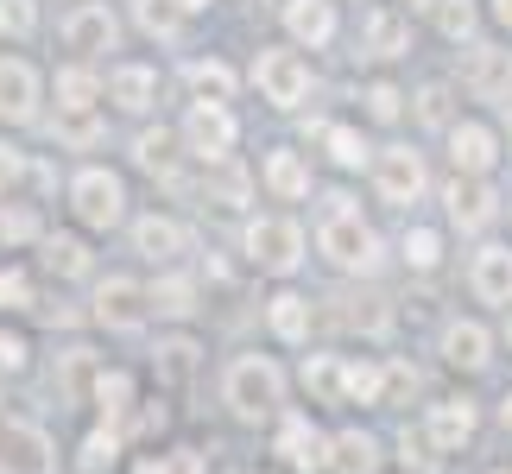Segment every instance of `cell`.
<instances>
[{
    "label": "cell",
    "mask_w": 512,
    "mask_h": 474,
    "mask_svg": "<svg viewBox=\"0 0 512 474\" xmlns=\"http://www.w3.org/2000/svg\"><path fill=\"white\" fill-rule=\"evenodd\" d=\"M317 247L329 253V266L361 272V279H367V272H380V260H386V253H380V234H373V228H367L354 209H348V215H323Z\"/></svg>",
    "instance_id": "obj_2"
},
{
    "label": "cell",
    "mask_w": 512,
    "mask_h": 474,
    "mask_svg": "<svg viewBox=\"0 0 512 474\" xmlns=\"http://www.w3.org/2000/svg\"><path fill=\"white\" fill-rule=\"evenodd\" d=\"M500 424H506V437H512V392L500 399Z\"/></svg>",
    "instance_id": "obj_55"
},
{
    "label": "cell",
    "mask_w": 512,
    "mask_h": 474,
    "mask_svg": "<svg viewBox=\"0 0 512 474\" xmlns=\"http://www.w3.org/2000/svg\"><path fill=\"white\" fill-rule=\"evenodd\" d=\"M411 7H437V0H411Z\"/></svg>",
    "instance_id": "obj_58"
},
{
    "label": "cell",
    "mask_w": 512,
    "mask_h": 474,
    "mask_svg": "<svg viewBox=\"0 0 512 474\" xmlns=\"http://www.w3.org/2000/svg\"><path fill=\"white\" fill-rule=\"evenodd\" d=\"M70 209L83 215V228H121L127 222V184L102 165L70 177Z\"/></svg>",
    "instance_id": "obj_4"
},
{
    "label": "cell",
    "mask_w": 512,
    "mask_h": 474,
    "mask_svg": "<svg viewBox=\"0 0 512 474\" xmlns=\"http://www.w3.org/2000/svg\"><path fill=\"white\" fill-rule=\"evenodd\" d=\"M222 399L241 424H260V418H279L285 405V373L266 361V354H241V361H228L222 373Z\"/></svg>",
    "instance_id": "obj_1"
},
{
    "label": "cell",
    "mask_w": 512,
    "mask_h": 474,
    "mask_svg": "<svg viewBox=\"0 0 512 474\" xmlns=\"http://www.w3.org/2000/svg\"><path fill=\"white\" fill-rule=\"evenodd\" d=\"M310 140H323L329 146V158H336L342 171H361L367 165V140L354 127H336V121H310Z\"/></svg>",
    "instance_id": "obj_26"
},
{
    "label": "cell",
    "mask_w": 512,
    "mask_h": 474,
    "mask_svg": "<svg viewBox=\"0 0 512 474\" xmlns=\"http://www.w3.org/2000/svg\"><path fill=\"white\" fill-rule=\"evenodd\" d=\"M266 329L279 335V342H310V298H298V291H279V298L266 304Z\"/></svg>",
    "instance_id": "obj_25"
},
{
    "label": "cell",
    "mask_w": 512,
    "mask_h": 474,
    "mask_svg": "<svg viewBox=\"0 0 512 474\" xmlns=\"http://www.w3.org/2000/svg\"><path fill=\"white\" fill-rule=\"evenodd\" d=\"M0 310H32V279L19 266L0 272Z\"/></svg>",
    "instance_id": "obj_45"
},
{
    "label": "cell",
    "mask_w": 512,
    "mask_h": 474,
    "mask_svg": "<svg viewBox=\"0 0 512 474\" xmlns=\"http://www.w3.org/2000/svg\"><path fill=\"white\" fill-rule=\"evenodd\" d=\"M348 310H342V323L348 329H367V335H380L386 329V310H380V298H342Z\"/></svg>",
    "instance_id": "obj_43"
},
{
    "label": "cell",
    "mask_w": 512,
    "mask_h": 474,
    "mask_svg": "<svg viewBox=\"0 0 512 474\" xmlns=\"http://www.w3.org/2000/svg\"><path fill=\"white\" fill-rule=\"evenodd\" d=\"M108 102L127 108V114H146L152 102H159V70L152 64H114L108 70Z\"/></svg>",
    "instance_id": "obj_18"
},
{
    "label": "cell",
    "mask_w": 512,
    "mask_h": 474,
    "mask_svg": "<svg viewBox=\"0 0 512 474\" xmlns=\"http://www.w3.org/2000/svg\"><path fill=\"white\" fill-rule=\"evenodd\" d=\"M361 102H367V121H380V127H392L405 114V95L392 89V83H367L361 89Z\"/></svg>",
    "instance_id": "obj_38"
},
{
    "label": "cell",
    "mask_w": 512,
    "mask_h": 474,
    "mask_svg": "<svg viewBox=\"0 0 512 474\" xmlns=\"http://www.w3.org/2000/svg\"><path fill=\"white\" fill-rule=\"evenodd\" d=\"M443 203H449V222H456L462 234H481L500 215V196L487 190V177H462V171H456V184L443 190Z\"/></svg>",
    "instance_id": "obj_12"
},
{
    "label": "cell",
    "mask_w": 512,
    "mask_h": 474,
    "mask_svg": "<svg viewBox=\"0 0 512 474\" xmlns=\"http://www.w3.org/2000/svg\"><path fill=\"white\" fill-rule=\"evenodd\" d=\"M494 19H500V26L512 32V0H494Z\"/></svg>",
    "instance_id": "obj_53"
},
{
    "label": "cell",
    "mask_w": 512,
    "mask_h": 474,
    "mask_svg": "<svg viewBox=\"0 0 512 474\" xmlns=\"http://www.w3.org/2000/svg\"><path fill=\"white\" fill-rule=\"evenodd\" d=\"M51 140L57 146H95V140H102V121H95V108H57Z\"/></svg>",
    "instance_id": "obj_31"
},
{
    "label": "cell",
    "mask_w": 512,
    "mask_h": 474,
    "mask_svg": "<svg viewBox=\"0 0 512 474\" xmlns=\"http://www.w3.org/2000/svg\"><path fill=\"white\" fill-rule=\"evenodd\" d=\"M506 146H512V108H506Z\"/></svg>",
    "instance_id": "obj_57"
},
{
    "label": "cell",
    "mask_w": 512,
    "mask_h": 474,
    "mask_svg": "<svg viewBox=\"0 0 512 474\" xmlns=\"http://www.w3.org/2000/svg\"><path fill=\"white\" fill-rule=\"evenodd\" d=\"M13 177H19V152L0 146V184H13Z\"/></svg>",
    "instance_id": "obj_52"
},
{
    "label": "cell",
    "mask_w": 512,
    "mask_h": 474,
    "mask_svg": "<svg viewBox=\"0 0 512 474\" xmlns=\"http://www.w3.org/2000/svg\"><path fill=\"white\" fill-rule=\"evenodd\" d=\"M133 13H140V26L152 38H177V13H171V0H133Z\"/></svg>",
    "instance_id": "obj_40"
},
{
    "label": "cell",
    "mask_w": 512,
    "mask_h": 474,
    "mask_svg": "<svg viewBox=\"0 0 512 474\" xmlns=\"http://www.w3.org/2000/svg\"><path fill=\"white\" fill-rule=\"evenodd\" d=\"M424 437L437 449H462L468 437H475V399H437L424 418Z\"/></svg>",
    "instance_id": "obj_20"
},
{
    "label": "cell",
    "mask_w": 512,
    "mask_h": 474,
    "mask_svg": "<svg viewBox=\"0 0 512 474\" xmlns=\"http://www.w3.org/2000/svg\"><path fill=\"white\" fill-rule=\"evenodd\" d=\"M411 51V19L399 13V7H373L367 19H361V57H405Z\"/></svg>",
    "instance_id": "obj_15"
},
{
    "label": "cell",
    "mask_w": 512,
    "mask_h": 474,
    "mask_svg": "<svg viewBox=\"0 0 512 474\" xmlns=\"http://www.w3.org/2000/svg\"><path fill=\"white\" fill-rule=\"evenodd\" d=\"M171 7H177V13H203L209 0H171Z\"/></svg>",
    "instance_id": "obj_54"
},
{
    "label": "cell",
    "mask_w": 512,
    "mask_h": 474,
    "mask_svg": "<svg viewBox=\"0 0 512 474\" xmlns=\"http://www.w3.org/2000/svg\"><path fill=\"white\" fill-rule=\"evenodd\" d=\"M253 83H260V102L291 114L310 95V64L298 51H260V57H253Z\"/></svg>",
    "instance_id": "obj_6"
},
{
    "label": "cell",
    "mask_w": 512,
    "mask_h": 474,
    "mask_svg": "<svg viewBox=\"0 0 512 474\" xmlns=\"http://www.w3.org/2000/svg\"><path fill=\"white\" fill-rule=\"evenodd\" d=\"M430 449H437V443H430L424 430H405V437H399V456H405V468H430V462H437Z\"/></svg>",
    "instance_id": "obj_48"
},
{
    "label": "cell",
    "mask_w": 512,
    "mask_h": 474,
    "mask_svg": "<svg viewBox=\"0 0 512 474\" xmlns=\"http://www.w3.org/2000/svg\"><path fill=\"white\" fill-rule=\"evenodd\" d=\"M203 196H209V203H222V209H241L247 196H253V177L234 165V158H209V171H203Z\"/></svg>",
    "instance_id": "obj_24"
},
{
    "label": "cell",
    "mask_w": 512,
    "mask_h": 474,
    "mask_svg": "<svg viewBox=\"0 0 512 474\" xmlns=\"http://www.w3.org/2000/svg\"><path fill=\"white\" fill-rule=\"evenodd\" d=\"M348 399H386V367H348Z\"/></svg>",
    "instance_id": "obj_46"
},
{
    "label": "cell",
    "mask_w": 512,
    "mask_h": 474,
    "mask_svg": "<svg viewBox=\"0 0 512 474\" xmlns=\"http://www.w3.org/2000/svg\"><path fill=\"white\" fill-rule=\"evenodd\" d=\"M190 361H196V342H184V335L159 348V367H165V380H184V373H190Z\"/></svg>",
    "instance_id": "obj_47"
},
{
    "label": "cell",
    "mask_w": 512,
    "mask_h": 474,
    "mask_svg": "<svg viewBox=\"0 0 512 474\" xmlns=\"http://www.w3.org/2000/svg\"><path fill=\"white\" fill-rule=\"evenodd\" d=\"M32 26H38V0H0V32L32 38Z\"/></svg>",
    "instance_id": "obj_44"
},
{
    "label": "cell",
    "mask_w": 512,
    "mask_h": 474,
    "mask_svg": "<svg viewBox=\"0 0 512 474\" xmlns=\"http://www.w3.org/2000/svg\"><path fill=\"white\" fill-rule=\"evenodd\" d=\"M0 474H57L51 437L26 418H0Z\"/></svg>",
    "instance_id": "obj_7"
},
{
    "label": "cell",
    "mask_w": 512,
    "mask_h": 474,
    "mask_svg": "<svg viewBox=\"0 0 512 474\" xmlns=\"http://www.w3.org/2000/svg\"><path fill=\"white\" fill-rule=\"evenodd\" d=\"M234 140H241V127H234L228 102H196V108L184 114V146H190L196 158H228Z\"/></svg>",
    "instance_id": "obj_8"
},
{
    "label": "cell",
    "mask_w": 512,
    "mask_h": 474,
    "mask_svg": "<svg viewBox=\"0 0 512 474\" xmlns=\"http://www.w3.org/2000/svg\"><path fill=\"white\" fill-rule=\"evenodd\" d=\"M449 158H456L462 177H487L500 165V133L481 127V121H456L449 127Z\"/></svg>",
    "instance_id": "obj_13"
},
{
    "label": "cell",
    "mask_w": 512,
    "mask_h": 474,
    "mask_svg": "<svg viewBox=\"0 0 512 474\" xmlns=\"http://www.w3.org/2000/svg\"><path fill=\"white\" fill-rule=\"evenodd\" d=\"M152 310H159V316H177V323H184V316H196V285L184 279V272H165V279L152 285Z\"/></svg>",
    "instance_id": "obj_33"
},
{
    "label": "cell",
    "mask_w": 512,
    "mask_h": 474,
    "mask_svg": "<svg viewBox=\"0 0 512 474\" xmlns=\"http://www.w3.org/2000/svg\"><path fill=\"white\" fill-rule=\"evenodd\" d=\"M95 95H108V83H102L89 64L57 70V108H95Z\"/></svg>",
    "instance_id": "obj_30"
},
{
    "label": "cell",
    "mask_w": 512,
    "mask_h": 474,
    "mask_svg": "<svg viewBox=\"0 0 512 474\" xmlns=\"http://www.w3.org/2000/svg\"><path fill=\"white\" fill-rule=\"evenodd\" d=\"M45 266L57 279H83L89 272V247L76 241V234H45Z\"/></svg>",
    "instance_id": "obj_32"
},
{
    "label": "cell",
    "mask_w": 512,
    "mask_h": 474,
    "mask_svg": "<svg viewBox=\"0 0 512 474\" xmlns=\"http://www.w3.org/2000/svg\"><path fill=\"white\" fill-rule=\"evenodd\" d=\"M373 190H380L386 203L411 209V203H418V196L430 190L424 152H411V146H380V152H373Z\"/></svg>",
    "instance_id": "obj_5"
},
{
    "label": "cell",
    "mask_w": 512,
    "mask_h": 474,
    "mask_svg": "<svg viewBox=\"0 0 512 474\" xmlns=\"http://www.w3.org/2000/svg\"><path fill=\"white\" fill-rule=\"evenodd\" d=\"M424 380H418V367H405V361H392L386 367V399H411Z\"/></svg>",
    "instance_id": "obj_49"
},
{
    "label": "cell",
    "mask_w": 512,
    "mask_h": 474,
    "mask_svg": "<svg viewBox=\"0 0 512 474\" xmlns=\"http://www.w3.org/2000/svg\"><path fill=\"white\" fill-rule=\"evenodd\" d=\"M38 70L26 64V57H0V121H32L38 114Z\"/></svg>",
    "instance_id": "obj_14"
},
{
    "label": "cell",
    "mask_w": 512,
    "mask_h": 474,
    "mask_svg": "<svg viewBox=\"0 0 512 474\" xmlns=\"http://www.w3.org/2000/svg\"><path fill=\"white\" fill-rule=\"evenodd\" d=\"M437 260H443V234L437 228H405V266L430 272Z\"/></svg>",
    "instance_id": "obj_37"
},
{
    "label": "cell",
    "mask_w": 512,
    "mask_h": 474,
    "mask_svg": "<svg viewBox=\"0 0 512 474\" xmlns=\"http://www.w3.org/2000/svg\"><path fill=\"white\" fill-rule=\"evenodd\" d=\"M418 121H424V127H443V133L456 127V121H449V89H443V83L418 89Z\"/></svg>",
    "instance_id": "obj_42"
},
{
    "label": "cell",
    "mask_w": 512,
    "mask_h": 474,
    "mask_svg": "<svg viewBox=\"0 0 512 474\" xmlns=\"http://www.w3.org/2000/svg\"><path fill=\"white\" fill-rule=\"evenodd\" d=\"M443 361L462 367V373H481L487 361H494V335H487L481 323H449L443 329Z\"/></svg>",
    "instance_id": "obj_21"
},
{
    "label": "cell",
    "mask_w": 512,
    "mask_h": 474,
    "mask_svg": "<svg viewBox=\"0 0 512 474\" xmlns=\"http://www.w3.org/2000/svg\"><path fill=\"white\" fill-rule=\"evenodd\" d=\"M133 474H171V462H140Z\"/></svg>",
    "instance_id": "obj_56"
},
{
    "label": "cell",
    "mask_w": 512,
    "mask_h": 474,
    "mask_svg": "<svg viewBox=\"0 0 512 474\" xmlns=\"http://www.w3.org/2000/svg\"><path fill=\"white\" fill-rule=\"evenodd\" d=\"M279 456L298 474H323L329 468V437L304 418V411H285V418H279Z\"/></svg>",
    "instance_id": "obj_11"
},
{
    "label": "cell",
    "mask_w": 512,
    "mask_h": 474,
    "mask_svg": "<svg viewBox=\"0 0 512 474\" xmlns=\"http://www.w3.org/2000/svg\"><path fill=\"white\" fill-rule=\"evenodd\" d=\"M304 386L317 392L323 405H336V399H348V367L336 361V354H310V361H304Z\"/></svg>",
    "instance_id": "obj_28"
},
{
    "label": "cell",
    "mask_w": 512,
    "mask_h": 474,
    "mask_svg": "<svg viewBox=\"0 0 512 474\" xmlns=\"http://www.w3.org/2000/svg\"><path fill=\"white\" fill-rule=\"evenodd\" d=\"M152 316V291L133 285V279H102L95 285V323L108 329H140Z\"/></svg>",
    "instance_id": "obj_10"
},
{
    "label": "cell",
    "mask_w": 512,
    "mask_h": 474,
    "mask_svg": "<svg viewBox=\"0 0 512 474\" xmlns=\"http://www.w3.org/2000/svg\"><path fill=\"white\" fill-rule=\"evenodd\" d=\"M468 285H475L481 304L512 310V247H481L475 266H468Z\"/></svg>",
    "instance_id": "obj_17"
},
{
    "label": "cell",
    "mask_w": 512,
    "mask_h": 474,
    "mask_svg": "<svg viewBox=\"0 0 512 474\" xmlns=\"http://www.w3.org/2000/svg\"><path fill=\"white\" fill-rule=\"evenodd\" d=\"M64 45L76 51V57H102V51H114L121 45V19H114L108 7H70L64 13Z\"/></svg>",
    "instance_id": "obj_9"
},
{
    "label": "cell",
    "mask_w": 512,
    "mask_h": 474,
    "mask_svg": "<svg viewBox=\"0 0 512 474\" xmlns=\"http://www.w3.org/2000/svg\"><path fill=\"white\" fill-rule=\"evenodd\" d=\"M329 468L336 474H380V437H367V430L329 437Z\"/></svg>",
    "instance_id": "obj_23"
},
{
    "label": "cell",
    "mask_w": 512,
    "mask_h": 474,
    "mask_svg": "<svg viewBox=\"0 0 512 474\" xmlns=\"http://www.w3.org/2000/svg\"><path fill=\"white\" fill-rule=\"evenodd\" d=\"M0 241L7 247H26V241H38V215L19 203V209H0Z\"/></svg>",
    "instance_id": "obj_39"
},
{
    "label": "cell",
    "mask_w": 512,
    "mask_h": 474,
    "mask_svg": "<svg viewBox=\"0 0 512 474\" xmlns=\"http://www.w3.org/2000/svg\"><path fill=\"white\" fill-rule=\"evenodd\" d=\"M114 456H121V437H114V430H89V437H83V449H76V462H83V474H102V468H114Z\"/></svg>",
    "instance_id": "obj_36"
},
{
    "label": "cell",
    "mask_w": 512,
    "mask_h": 474,
    "mask_svg": "<svg viewBox=\"0 0 512 474\" xmlns=\"http://www.w3.org/2000/svg\"><path fill=\"white\" fill-rule=\"evenodd\" d=\"M506 342H512V323H506Z\"/></svg>",
    "instance_id": "obj_59"
},
{
    "label": "cell",
    "mask_w": 512,
    "mask_h": 474,
    "mask_svg": "<svg viewBox=\"0 0 512 474\" xmlns=\"http://www.w3.org/2000/svg\"><path fill=\"white\" fill-rule=\"evenodd\" d=\"M184 83H190L196 102H228V95H234V70L215 64V57H196V64L184 70Z\"/></svg>",
    "instance_id": "obj_29"
},
{
    "label": "cell",
    "mask_w": 512,
    "mask_h": 474,
    "mask_svg": "<svg viewBox=\"0 0 512 474\" xmlns=\"http://www.w3.org/2000/svg\"><path fill=\"white\" fill-rule=\"evenodd\" d=\"M475 26H481L475 0H437V32L449 38V45H462V38H475Z\"/></svg>",
    "instance_id": "obj_35"
},
{
    "label": "cell",
    "mask_w": 512,
    "mask_h": 474,
    "mask_svg": "<svg viewBox=\"0 0 512 474\" xmlns=\"http://www.w3.org/2000/svg\"><path fill=\"white\" fill-rule=\"evenodd\" d=\"M26 361H32L26 335H7V329H0V367H7V373H19V367H26Z\"/></svg>",
    "instance_id": "obj_50"
},
{
    "label": "cell",
    "mask_w": 512,
    "mask_h": 474,
    "mask_svg": "<svg viewBox=\"0 0 512 474\" xmlns=\"http://www.w3.org/2000/svg\"><path fill=\"white\" fill-rule=\"evenodd\" d=\"M266 190H272V196H285V203L310 196V171H304V158H298V152H272V158H266Z\"/></svg>",
    "instance_id": "obj_27"
},
{
    "label": "cell",
    "mask_w": 512,
    "mask_h": 474,
    "mask_svg": "<svg viewBox=\"0 0 512 474\" xmlns=\"http://www.w3.org/2000/svg\"><path fill=\"white\" fill-rule=\"evenodd\" d=\"M468 89H475L481 102H500V108H512V51L475 45V57H468Z\"/></svg>",
    "instance_id": "obj_16"
},
{
    "label": "cell",
    "mask_w": 512,
    "mask_h": 474,
    "mask_svg": "<svg viewBox=\"0 0 512 474\" xmlns=\"http://www.w3.org/2000/svg\"><path fill=\"white\" fill-rule=\"evenodd\" d=\"M95 405H102L108 424H121L127 411H133V380H127L121 367H114V373H95Z\"/></svg>",
    "instance_id": "obj_34"
},
{
    "label": "cell",
    "mask_w": 512,
    "mask_h": 474,
    "mask_svg": "<svg viewBox=\"0 0 512 474\" xmlns=\"http://www.w3.org/2000/svg\"><path fill=\"white\" fill-rule=\"evenodd\" d=\"M247 260L260 272H298L304 266V228L291 215H253L247 222Z\"/></svg>",
    "instance_id": "obj_3"
},
{
    "label": "cell",
    "mask_w": 512,
    "mask_h": 474,
    "mask_svg": "<svg viewBox=\"0 0 512 474\" xmlns=\"http://www.w3.org/2000/svg\"><path fill=\"white\" fill-rule=\"evenodd\" d=\"M133 158H140L146 171H165V165H171V133H165V127H159V133L146 127L140 140H133Z\"/></svg>",
    "instance_id": "obj_41"
},
{
    "label": "cell",
    "mask_w": 512,
    "mask_h": 474,
    "mask_svg": "<svg viewBox=\"0 0 512 474\" xmlns=\"http://www.w3.org/2000/svg\"><path fill=\"white\" fill-rule=\"evenodd\" d=\"M171 474H209V468H203V456H196V449H177V462H171Z\"/></svg>",
    "instance_id": "obj_51"
},
{
    "label": "cell",
    "mask_w": 512,
    "mask_h": 474,
    "mask_svg": "<svg viewBox=\"0 0 512 474\" xmlns=\"http://www.w3.org/2000/svg\"><path fill=\"white\" fill-rule=\"evenodd\" d=\"M285 32L298 38V45L323 51L329 38H336V0H285Z\"/></svg>",
    "instance_id": "obj_19"
},
{
    "label": "cell",
    "mask_w": 512,
    "mask_h": 474,
    "mask_svg": "<svg viewBox=\"0 0 512 474\" xmlns=\"http://www.w3.org/2000/svg\"><path fill=\"white\" fill-rule=\"evenodd\" d=\"M133 247H140V253H146L152 266H171L177 253L190 247V234L177 228L171 215H140V222H133Z\"/></svg>",
    "instance_id": "obj_22"
}]
</instances>
